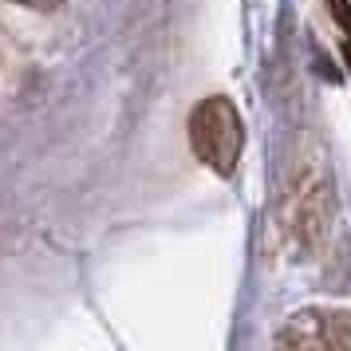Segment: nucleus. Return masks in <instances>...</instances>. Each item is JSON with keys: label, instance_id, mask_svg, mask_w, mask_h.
<instances>
[{"label": "nucleus", "instance_id": "1", "mask_svg": "<svg viewBox=\"0 0 351 351\" xmlns=\"http://www.w3.org/2000/svg\"><path fill=\"white\" fill-rule=\"evenodd\" d=\"M190 146L213 174H233L245 146L241 114L225 95H209L197 111L190 114Z\"/></svg>", "mask_w": 351, "mask_h": 351}, {"label": "nucleus", "instance_id": "2", "mask_svg": "<svg viewBox=\"0 0 351 351\" xmlns=\"http://www.w3.org/2000/svg\"><path fill=\"white\" fill-rule=\"evenodd\" d=\"M280 348H328L351 351V316L348 312H300L276 335Z\"/></svg>", "mask_w": 351, "mask_h": 351}, {"label": "nucleus", "instance_id": "3", "mask_svg": "<svg viewBox=\"0 0 351 351\" xmlns=\"http://www.w3.org/2000/svg\"><path fill=\"white\" fill-rule=\"evenodd\" d=\"M332 16L339 20V28H343L348 40H351V8H348V0H332Z\"/></svg>", "mask_w": 351, "mask_h": 351}, {"label": "nucleus", "instance_id": "4", "mask_svg": "<svg viewBox=\"0 0 351 351\" xmlns=\"http://www.w3.org/2000/svg\"><path fill=\"white\" fill-rule=\"evenodd\" d=\"M16 4H28V8H40V12H51L56 4H64V0H16Z\"/></svg>", "mask_w": 351, "mask_h": 351}]
</instances>
